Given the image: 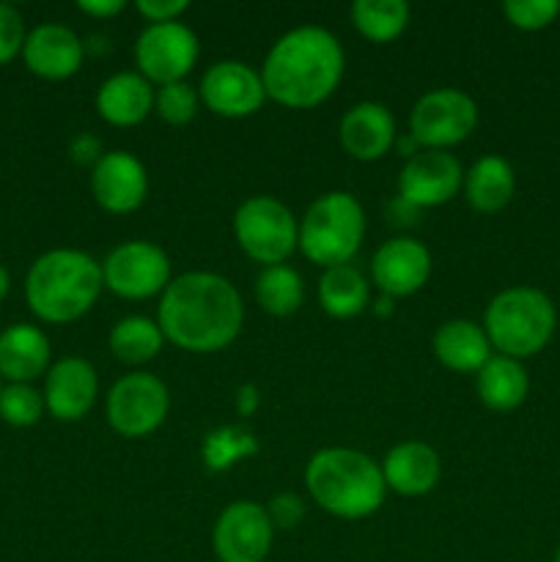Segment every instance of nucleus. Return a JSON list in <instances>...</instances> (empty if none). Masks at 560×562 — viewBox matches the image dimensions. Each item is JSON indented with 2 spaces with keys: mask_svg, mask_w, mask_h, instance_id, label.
<instances>
[{
  "mask_svg": "<svg viewBox=\"0 0 560 562\" xmlns=\"http://www.w3.org/2000/svg\"><path fill=\"white\" fill-rule=\"evenodd\" d=\"M159 329L184 351L212 355L236 340L245 305L231 280L214 272H187L168 283L159 300Z\"/></svg>",
  "mask_w": 560,
  "mask_h": 562,
  "instance_id": "nucleus-1",
  "label": "nucleus"
},
{
  "mask_svg": "<svg viewBox=\"0 0 560 562\" xmlns=\"http://www.w3.org/2000/svg\"><path fill=\"white\" fill-rule=\"evenodd\" d=\"M344 47L333 33L316 25L294 27L264 58V91L283 108H316L333 97L344 77Z\"/></svg>",
  "mask_w": 560,
  "mask_h": 562,
  "instance_id": "nucleus-2",
  "label": "nucleus"
},
{
  "mask_svg": "<svg viewBox=\"0 0 560 562\" xmlns=\"http://www.w3.org/2000/svg\"><path fill=\"white\" fill-rule=\"evenodd\" d=\"M104 289L102 263L82 250H49L33 261L25 278V300L33 316L47 324H69L86 316Z\"/></svg>",
  "mask_w": 560,
  "mask_h": 562,
  "instance_id": "nucleus-3",
  "label": "nucleus"
},
{
  "mask_svg": "<svg viewBox=\"0 0 560 562\" xmlns=\"http://www.w3.org/2000/svg\"><path fill=\"white\" fill-rule=\"evenodd\" d=\"M305 486L313 503L338 519H368L384 503L382 467L351 448H324L307 461Z\"/></svg>",
  "mask_w": 560,
  "mask_h": 562,
  "instance_id": "nucleus-4",
  "label": "nucleus"
},
{
  "mask_svg": "<svg viewBox=\"0 0 560 562\" xmlns=\"http://www.w3.org/2000/svg\"><path fill=\"white\" fill-rule=\"evenodd\" d=\"M555 329H558L555 302L533 285H511L500 291L483 313V333L492 349L519 362L547 349Z\"/></svg>",
  "mask_w": 560,
  "mask_h": 562,
  "instance_id": "nucleus-5",
  "label": "nucleus"
},
{
  "mask_svg": "<svg viewBox=\"0 0 560 562\" xmlns=\"http://www.w3.org/2000/svg\"><path fill=\"white\" fill-rule=\"evenodd\" d=\"M366 236V214L351 192H324L307 206L300 223L302 256L318 267H340L357 256Z\"/></svg>",
  "mask_w": 560,
  "mask_h": 562,
  "instance_id": "nucleus-6",
  "label": "nucleus"
},
{
  "mask_svg": "<svg viewBox=\"0 0 560 562\" xmlns=\"http://www.w3.org/2000/svg\"><path fill=\"white\" fill-rule=\"evenodd\" d=\"M234 234L242 250L264 267H278L300 245V223L272 195L247 198L234 214Z\"/></svg>",
  "mask_w": 560,
  "mask_h": 562,
  "instance_id": "nucleus-7",
  "label": "nucleus"
},
{
  "mask_svg": "<svg viewBox=\"0 0 560 562\" xmlns=\"http://www.w3.org/2000/svg\"><path fill=\"white\" fill-rule=\"evenodd\" d=\"M478 126V104L459 88H437L417 99L410 115V135L421 148H437L467 140Z\"/></svg>",
  "mask_w": 560,
  "mask_h": 562,
  "instance_id": "nucleus-8",
  "label": "nucleus"
},
{
  "mask_svg": "<svg viewBox=\"0 0 560 562\" xmlns=\"http://www.w3.org/2000/svg\"><path fill=\"white\" fill-rule=\"evenodd\" d=\"M170 409V393L154 373H126L108 393V423L126 439L157 431Z\"/></svg>",
  "mask_w": 560,
  "mask_h": 562,
  "instance_id": "nucleus-9",
  "label": "nucleus"
},
{
  "mask_svg": "<svg viewBox=\"0 0 560 562\" xmlns=\"http://www.w3.org/2000/svg\"><path fill=\"white\" fill-rule=\"evenodd\" d=\"M104 285L124 300H148L170 283V258L152 241H124L102 263Z\"/></svg>",
  "mask_w": 560,
  "mask_h": 562,
  "instance_id": "nucleus-10",
  "label": "nucleus"
},
{
  "mask_svg": "<svg viewBox=\"0 0 560 562\" xmlns=\"http://www.w3.org/2000/svg\"><path fill=\"white\" fill-rule=\"evenodd\" d=\"M198 36L184 22H159L146 25L137 36L135 60L148 82L168 86L181 82L198 60Z\"/></svg>",
  "mask_w": 560,
  "mask_h": 562,
  "instance_id": "nucleus-11",
  "label": "nucleus"
},
{
  "mask_svg": "<svg viewBox=\"0 0 560 562\" xmlns=\"http://www.w3.org/2000/svg\"><path fill=\"white\" fill-rule=\"evenodd\" d=\"M275 527L267 508L250 499H236L220 514L212 547L220 562H264L272 549Z\"/></svg>",
  "mask_w": 560,
  "mask_h": 562,
  "instance_id": "nucleus-12",
  "label": "nucleus"
},
{
  "mask_svg": "<svg viewBox=\"0 0 560 562\" xmlns=\"http://www.w3.org/2000/svg\"><path fill=\"white\" fill-rule=\"evenodd\" d=\"M461 184H464V170L453 154L423 148L401 168L399 198L417 209L443 206L459 192Z\"/></svg>",
  "mask_w": 560,
  "mask_h": 562,
  "instance_id": "nucleus-13",
  "label": "nucleus"
},
{
  "mask_svg": "<svg viewBox=\"0 0 560 562\" xmlns=\"http://www.w3.org/2000/svg\"><path fill=\"white\" fill-rule=\"evenodd\" d=\"M201 99L212 113L225 119H247L267 99L261 75L242 60H217L201 80Z\"/></svg>",
  "mask_w": 560,
  "mask_h": 562,
  "instance_id": "nucleus-14",
  "label": "nucleus"
},
{
  "mask_svg": "<svg viewBox=\"0 0 560 562\" xmlns=\"http://www.w3.org/2000/svg\"><path fill=\"white\" fill-rule=\"evenodd\" d=\"M371 274L384 296H410L432 278V252L412 236H395L373 252Z\"/></svg>",
  "mask_w": 560,
  "mask_h": 562,
  "instance_id": "nucleus-15",
  "label": "nucleus"
},
{
  "mask_svg": "<svg viewBox=\"0 0 560 562\" xmlns=\"http://www.w3.org/2000/svg\"><path fill=\"white\" fill-rule=\"evenodd\" d=\"M91 190L99 206L110 214H130L146 201L148 173L130 151H104L93 165Z\"/></svg>",
  "mask_w": 560,
  "mask_h": 562,
  "instance_id": "nucleus-16",
  "label": "nucleus"
},
{
  "mask_svg": "<svg viewBox=\"0 0 560 562\" xmlns=\"http://www.w3.org/2000/svg\"><path fill=\"white\" fill-rule=\"evenodd\" d=\"M99 393L97 371L82 357H64L47 371L44 406L60 423H77L91 412Z\"/></svg>",
  "mask_w": 560,
  "mask_h": 562,
  "instance_id": "nucleus-17",
  "label": "nucleus"
},
{
  "mask_svg": "<svg viewBox=\"0 0 560 562\" xmlns=\"http://www.w3.org/2000/svg\"><path fill=\"white\" fill-rule=\"evenodd\" d=\"M86 44L80 42L71 27L58 25V22H44L27 31L22 58L33 75L44 80H66L82 66Z\"/></svg>",
  "mask_w": 560,
  "mask_h": 562,
  "instance_id": "nucleus-18",
  "label": "nucleus"
},
{
  "mask_svg": "<svg viewBox=\"0 0 560 562\" xmlns=\"http://www.w3.org/2000/svg\"><path fill=\"white\" fill-rule=\"evenodd\" d=\"M340 146L360 162L382 159L395 146V119L382 102H360L346 110L338 126Z\"/></svg>",
  "mask_w": 560,
  "mask_h": 562,
  "instance_id": "nucleus-19",
  "label": "nucleus"
},
{
  "mask_svg": "<svg viewBox=\"0 0 560 562\" xmlns=\"http://www.w3.org/2000/svg\"><path fill=\"white\" fill-rule=\"evenodd\" d=\"M384 486L401 497H423L439 483V456L426 442H401L382 461Z\"/></svg>",
  "mask_w": 560,
  "mask_h": 562,
  "instance_id": "nucleus-20",
  "label": "nucleus"
},
{
  "mask_svg": "<svg viewBox=\"0 0 560 562\" xmlns=\"http://www.w3.org/2000/svg\"><path fill=\"white\" fill-rule=\"evenodd\" d=\"M49 366V340L33 324H11L0 333V379L31 384Z\"/></svg>",
  "mask_w": 560,
  "mask_h": 562,
  "instance_id": "nucleus-21",
  "label": "nucleus"
},
{
  "mask_svg": "<svg viewBox=\"0 0 560 562\" xmlns=\"http://www.w3.org/2000/svg\"><path fill=\"white\" fill-rule=\"evenodd\" d=\"M154 110V88L141 71H119L97 91V113L113 126H135Z\"/></svg>",
  "mask_w": 560,
  "mask_h": 562,
  "instance_id": "nucleus-22",
  "label": "nucleus"
},
{
  "mask_svg": "<svg viewBox=\"0 0 560 562\" xmlns=\"http://www.w3.org/2000/svg\"><path fill=\"white\" fill-rule=\"evenodd\" d=\"M434 355L448 371L456 373H478L492 357V344H489L483 327L467 318H450L434 333Z\"/></svg>",
  "mask_w": 560,
  "mask_h": 562,
  "instance_id": "nucleus-23",
  "label": "nucleus"
},
{
  "mask_svg": "<svg viewBox=\"0 0 560 562\" xmlns=\"http://www.w3.org/2000/svg\"><path fill=\"white\" fill-rule=\"evenodd\" d=\"M530 393V376L514 357L492 355L478 371V398L492 412H514Z\"/></svg>",
  "mask_w": 560,
  "mask_h": 562,
  "instance_id": "nucleus-24",
  "label": "nucleus"
},
{
  "mask_svg": "<svg viewBox=\"0 0 560 562\" xmlns=\"http://www.w3.org/2000/svg\"><path fill=\"white\" fill-rule=\"evenodd\" d=\"M467 203L481 214H494L511 203L516 192V173L511 162L500 154H486L478 159L464 176Z\"/></svg>",
  "mask_w": 560,
  "mask_h": 562,
  "instance_id": "nucleus-25",
  "label": "nucleus"
},
{
  "mask_svg": "<svg viewBox=\"0 0 560 562\" xmlns=\"http://www.w3.org/2000/svg\"><path fill=\"white\" fill-rule=\"evenodd\" d=\"M318 302L333 318H355L368 307V280L351 263L324 269L318 278Z\"/></svg>",
  "mask_w": 560,
  "mask_h": 562,
  "instance_id": "nucleus-26",
  "label": "nucleus"
},
{
  "mask_svg": "<svg viewBox=\"0 0 560 562\" xmlns=\"http://www.w3.org/2000/svg\"><path fill=\"white\" fill-rule=\"evenodd\" d=\"M165 344V335L157 322L146 316H126L110 329V351L115 360L126 366H143L154 360Z\"/></svg>",
  "mask_w": 560,
  "mask_h": 562,
  "instance_id": "nucleus-27",
  "label": "nucleus"
},
{
  "mask_svg": "<svg viewBox=\"0 0 560 562\" xmlns=\"http://www.w3.org/2000/svg\"><path fill=\"white\" fill-rule=\"evenodd\" d=\"M351 22L368 42H393L410 25V5L404 0H355Z\"/></svg>",
  "mask_w": 560,
  "mask_h": 562,
  "instance_id": "nucleus-28",
  "label": "nucleus"
},
{
  "mask_svg": "<svg viewBox=\"0 0 560 562\" xmlns=\"http://www.w3.org/2000/svg\"><path fill=\"white\" fill-rule=\"evenodd\" d=\"M305 285L296 269L278 263V267H264V272L256 278V300L269 316H291L302 305Z\"/></svg>",
  "mask_w": 560,
  "mask_h": 562,
  "instance_id": "nucleus-29",
  "label": "nucleus"
},
{
  "mask_svg": "<svg viewBox=\"0 0 560 562\" xmlns=\"http://www.w3.org/2000/svg\"><path fill=\"white\" fill-rule=\"evenodd\" d=\"M258 453V439L245 426H220L203 439V464L209 472H225L247 456Z\"/></svg>",
  "mask_w": 560,
  "mask_h": 562,
  "instance_id": "nucleus-30",
  "label": "nucleus"
},
{
  "mask_svg": "<svg viewBox=\"0 0 560 562\" xmlns=\"http://www.w3.org/2000/svg\"><path fill=\"white\" fill-rule=\"evenodd\" d=\"M44 409V393H38L33 384H9L0 393V417L14 428L36 426Z\"/></svg>",
  "mask_w": 560,
  "mask_h": 562,
  "instance_id": "nucleus-31",
  "label": "nucleus"
},
{
  "mask_svg": "<svg viewBox=\"0 0 560 562\" xmlns=\"http://www.w3.org/2000/svg\"><path fill=\"white\" fill-rule=\"evenodd\" d=\"M154 110H157L159 119L170 126L190 124L198 113L195 88L187 86L184 80L159 86V91L154 93Z\"/></svg>",
  "mask_w": 560,
  "mask_h": 562,
  "instance_id": "nucleus-32",
  "label": "nucleus"
},
{
  "mask_svg": "<svg viewBox=\"0 0 560 562\" xmlns=\"http://www.w3.org/2000/svg\"><path fill=\"white\" fill-rule=\"evenodd\" d=\"M503 14L519 31H544L560 16V0H505Z\"/></svg>",
  "mask_w": 560,
  "mask_h": 562,
  "instance_id": "nucleus-33",
  "label": "nucleus"
},
{
  "mask_svg": "<svg viewBox=\"0 0 560 562\" xmlns=\"http://www.w3.org/2000/svg\"><path fill=\"white\" fill-rule=\"evenodd\" d=\"M25 20L20 11L9 3H0V66L14 60L25 47Z\"/></svg>",
  "mask_w": 560,
  "mask_h": 562,
  "instance_id": "nucleus-34",
  "label": "nucleus"
},
{
  "mask_svg": "<svg viewBox=\"0 0 560 562\" xmlns=\"http://www.w3.org/2000/svg\"><path fill=\"white\" fill-rule=\"evenodd\" d=\"M267 516L269 521H272V527H280V530H294V527L302 521V516H305V505H302V499L296 497V494L285 492L269 499Z\"/></svg>",
  "mask_w": 560,
  "mask_h": 562,
  "instance_id": "nucleus-35",
  "label": "nucleus"
},
{
  "mask_svg": "<svg viewBox=\"0 0 560 562\" xmlns=\"http://www.w3.org/2000/svg\"><path fill=\"white\" fill-rule=\"evenodd\" d=\"M190 9L187 0H137V11L146 16L152 25H159V22H176L179 14Z\"/></svg>",
  "mask_w": 560,
  "mask_h": 562,
  "instance_id": "nucleus-36",
  "label": "nucleus"
},
{
  "mask_svg": "<svg viewBox=\"0 0 560 562\" xmlns=\"http://www.w3.org/2000/svg\"><path fill=\"white\" fill-rule=\"evenodd\" d=\"M69 154H71V159H75L77 165H97L99 159L104 157L99 137L86 135V132H82V135H77L75 140H71Z\"/></svg>",
  "mask_w": 560,
  "mask_h": 562,
  "instance_id": "nucleus-37",
  "label": "nucleus"
},
{
  "mask_svg": "<svg viewBox=\"0 0 560 562\" xmlns=\"http://www.w3.org/2000/svg\"><path fill=\"white\" fill-rule=\"evenodd\" d=\"M77 9L86 11L91 16H115L119 11H124V0H77Z\"/></svg>",
  "mask_w": 560,
  "mask_h": 562,
  "instance_id": "nucleus-38",
  "label": "nucleus"
},
{
  "mask_svg": "<svg viewBox=\"0 0 560 562\" xmlns=\"http://www.w3.org/2000/svg\"><path fill=\"white\" fill-rule=\"evenodd\" d=\"M258 401H261V393H258L256 384H242V387L236 390V412H239L242 417H250L253 412L258 409Z\"/></svg>",
  "mask_w": 560,
  "mask_h": 562,
  "instance_id": "nucleus-39",
  "label": "nucleus"
},
{
  "mask_svg": "<svg viewBox=\"0 0 560 562\" xmlns=\"http://www.w3.org/2000/svg\"><path fill=\"white\" fill-rule=\"evenodd\" d=\"M423 209L412 206V203H406L404 198H395L393 203H390V217H393L395 225H412L417 223V217H421Z\"/></svg>",
  "mask_w": 560,
  "mask_h": 562,
  "instance_id": "nucleus-40",
  "label": "nucleus"
},
{
  "mask_svg": "<svg viewBox=\"0 0 560 562\" xmlns=\"http://www.w3.org/2000/svg\"><path fill=\"white\" fill-rule=\"evenodd\" d=\"M393 148H395V151H399L401 157H404V159L415 157L417 151H423V148H421V143H417L415 137L410 135V132H406V135H399V137H395V146H393Z\"/></svg>",
  "mask_w": 560,
  "mask_h": 562,
  "instance_id": "nucleus-41",
  "label": "nucleus"
},
{
  "mask_svg": "<svg viewBox=\"0 0 560 562\" xmlns=\"http://www.w3.org/2000/svg\"><path fill=\"white\" fill-rule=\"evenodd\" d=\"M373 313H377V316H382V318H388V316H393V296H379L377 302H373Z\"/></svg>",
  "mask_w": 560,
  "mask_h": 562,
  "instance_id": "nucleus-42",
  "label": "nucleus"
},
{
  "mask_svg": "<svg viewBox=\"0 0 560 562\" xmlns=\"http://www.w3.org/2000/svg\"><path fill=\"white\" fill-rule=\"evenodd\" d=\"M9 291H11V278H9V272H5L3 263H0V302L9 296Z\"/></svg>",
  "mask_w": 560,
  "mask_h": 562,
  "instance_id": "nucleus-43",
  "label": "nucleus"
},
{
  "mask_svg": "<svg viewBox=\"0 0 560 562\" xmlns=\"http://www.w3.org/2000/svg\"><path fill=\"white\" fill-rule=\"evenodd\" d=\"M555 562H560V543H558V549H555Z\"/></svg>",
  "mask_w": 560,
  "mask_h": 562,
  "instance_id": "nucleus-44",
  "label": "nucleus"
},
{
  "mask_svg": "<svg viewBox=\"0 0 560 562\" xmlns=\"http://www.w3.org/2000/svg\"><path fill=\"white\" fill-rule=\"evenodd\" d=\"M0 393H3V384H0Z\"/></svg>",
  "mask_w": 560,
  "mask_h": 562,
  "instance_id": "nucleus-45",
  "label": "nucleus"
}]
</instances>
